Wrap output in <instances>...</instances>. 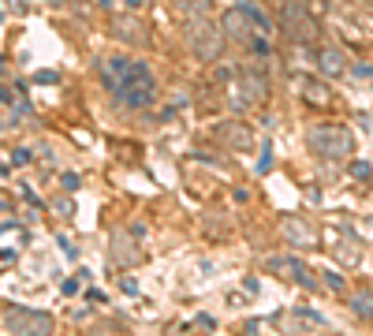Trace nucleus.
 Returning a JSON list of instances; mask_svg holds the SVG:
<instances>
[{
    "label": "nucleus",
    "instance_id": "7ed1b4c3",
    "mask_svg": "<svg viewBox=\"0 0 373 336\" xmlns=\"http://www.w3.org/2000/svg\"><path fill=\"white\" fill-rule=\"evenodd\" d=\"M224 26H213L209 19H202V15H194V19L187 23V45L194 49V57L202 60H216L221 57V45H224Z\"/></svg>",
    "mask_w": 373,
    "mask_h": 336
},
{
    "label": "nucleus",
    "instance_id": "1a4fd4ad",
    "mask_svg": "<svg viewBox=\"0 0 373 336\" xmlns=\"http://www.w3.org/2000/svg\"><path fill=\"white\" fill-rule=\"evenodd\" d=\"M317 68H321L325 75H343L347 60H343L340 49H317Z\"/></svg>",
    "mask_w": 373,
    "mask_h": 336
},
{
    "label": "nucleus",
    "instance_id": "5701e85b",
    "mask_svg": "<svg viewBox=\"0 0 373 336\" xmlns=\"http://www.w3.org/2000/svg\"><path fill=\"white\" fill-rule=\"evenodd\" d=\"M79 292V280H63V295H75Z\"/></svg>",
    "mask_w": 373,
    "mask_h": 336
},
{
    "label": "nucleus",
    "instance_id": "dca6fc26",
    "mask_svg": "<svg viewBox=\"0 0 373 336\" xmlns=\"http://www.w3.org/2000/svg\"><path fill=\"white\" fill-rule=\"evenodd\" d=\"M306 97L317 101V105H329V90H325V86H310V90H306Z\"/></svg>",
    "mask_w": 373,
    "mask_h": 336
},
{
    "label": "nucleus",
    "instance_id": "412c9836",
    "mask_svg": "<svg viewBox=\"0 0 373 336\" xmlns=\"http://www.w3.org/2000/svg\"><path fill=\"white\" fill-rule=\"evenodd\" d=\"M34 79H38V83H57V71H38V75H34Z\"/></svg>",
    "mask_w": 373,
    "mask_h": 336
},
{
    "label": "nucleus",
    "instance_id": "393cba45",
    "mask_svg": "<svg viewBox=\"0 0 373 336\" xmlns=\"http://www.w3.org/2000/svg\"><path fill=\"white\" fill-rule=\"evenodd\" d=\"M127 4H131V8H139V4H142V0H127Z\"/></svg>",
    "mask_w": 373,
    "mask_h": 336
},
{
    "label": "nucleus",
    "instance_id": "f8f14e48",
    "mask_svg": "<svg viewBox=\"0 0 373 336\" xmlns=\"http://www.w3.org/2000/svg\"><path fill=\"white\" fill-rule=\"evenodd\" d=\"M272 266L280 269V273H288L295 284H303V288H314V277H306V266H299L295 258H284V261H272Z\"/></svg>",
    "mask_w": 373,
    "mask_h": 336
},
{
    "label": "nucleus",
    "instance_id": "9b49d317",
    "mask_svg": "<svg viewBox=\"0 0 373 336\" xmlns=\"http://www.w3.org/2000/svg\"><path fill=\"white\" fill-rule=\"evenodd\" d=\"M116 34H120V41H127V45H142L145 38H142V26L131 19V15H120L116 19Z\"/></svg>",
    "mask_w": 373,
    "mask_h": 336
},
{
    "label": "nucleus",
    "instance_id": "9d476101",
    "mask_svg": "<svg viewBox=\"0 0 373 336\" xmlns=\"http://www.w3.org/2000/svg\"><path fill=\"white\" fill-rule=\"evenodd\" d=\"M221 135H224V142H228V146H235V150H250V146H254V135H250L243 123H224Z\"/></svg>",
    "mask_w": 373,
    "mask_h": 336
},
{
    "label": "nucleus",
    "instance_id": "f257e3e1",
    "mask_svg": "<svg viewBox=\"0 0 373 336\" xmlns=\"http://www.w3.org/2000/svg\"><path fill=\"white\" fill-rule=\"evenodd\" d=\"M101 79L123 108H145V105H153V97H157V79H153V71L145 68L142 60H127V57L105 60Z\"/></svg>",
    "mask_w": 373,
    "mask_h": 336
},
{
    "label": "nucleus",
    "instance_id": "20e7f679",
    "mask_svg": "<svg viewBox=\"0 0 373 336\" xmlns=\"http://www.w3.org/2000/svg\"><path fill=\"white\" fill-rule=\"evenodd\" d=\"M280 19H284V34L291 41H314L317 38V23L310 15V8L303 0H288L280 4Z\"/></svg>",
    "mask_w": 373,
    "mask_h": 336
},
{
    "label": "nucleus",
    "instance_id": "f3484780",
    "mask_svg": "<svg viewBox=\"0 0 373 336\" xmlns=\"http://www.w3.org/2000/svg\"><path fill=\"white\" fill-rule=\"evenodd\" d=\"M351 176H354V179H370V165H366V161H354V165H351Z\"/></svg>",
    "mask_w": 373,
    "mask_h": 336
},
{
    "label": "nucleus",
    "instance_id": "6e6552de",
    "mask_svg": "<svg viewBox=\"0 0 373 336\" xmlns=\"http://www.w3.org/2000/svg\"><path fill=\"white\" fill-rule=\"evenodd\" d=\"M239 83H243V94H247V101H265V97H269V83H265V75H261V71L243 68V71H239Z\"/></svg>",
    "mask_w": 373,
    "mask_h": 336
},
{
    "label": "nucleus",
    "instance_id": "2eb2a0df",
    "mask_svg": "<svg viewBox=\"0 0 373 336\" xmlns=\"http://www.w3.org/2000/svg\"><path fill=\"white\" fill-rule=\"evenodd\" d=\"M336 258H340L343 266H354V261H359V247H354V239H343L340 247H336Z\"/></svg>",
    "mask_w": 373,
    "mask_h": 336
},
{
    "label": "nucleus",
    "instance_id": "6ab92c4d",
    "mask_svg": "<svg viewBox=\"0 0 373 336\" xmlns=\"http://www.w3.org/2000/svg\"><path fill=\"white\" fill-rule=\"evenodd\" d=\"M52 210H57L60 217H71V202H68V198H57V202H52Z\"/></svg>",
    "mask_w": 373,
    "mask_h": 336
},
{
    "label": "nucleus",
    "instance_id": "0eeeda50",
    "mask_svg": "<svg viewBox=\"0 0 373 336\" xmlns=\"http://www.w3.org/2000/svg\"><path fill=\"white\" fill-rule=\"evenodd\" d=\"M284 235H288V243H295V247H314L317 243L314 224H306L303 217H284Z\"/></svg>",
    "mask_w": 373,
    "mask_h": 336
},
{
    "label": "nucleus",
    "instance_id": "a211bd4d",
    "mask_svg": "<svg viewBox=\"0 0 373 336\" xmlns=\"http://www.w3.org/2000/svg\"><path fill=\"white\" fill-rule=\"evenodd\" d=\"M325 284H329L332 292H343V277L340 273H325Z\"/></svg>",
    "mask_w": 373,
    "mask_h": 336
},
{
    "label": "nucleus",
    "instance_id": "aec40b11",
    "mask_svg": "<svg viewBox=\"0 0 373 336\" xmlns=\"http://www.w3.org/2000/svg\"><path fill=\"white\" fill-rule=\"evenodd\" d=\"M60 184H63V190H75V187H79V176H75V172H68V176H63Z\"/></svg>",
    "mask_w": 373,
    "mask_h": 336
},
{
    "label": "nucleus",
    "instance_id": "4468645a",
    "mask_svg": "<svg viewBox=\"0 0 373 336\" xmlns=\"http://www.w3.org/2000/svg\"><path fill=\"white\" fill-rule=\"evenodd\" d=\"M351 310L359 314V317H373V295L370 292H359V295H354V303H351Z\"/></svg>",
    "mask_w": 373,
    "mask_h": 336
},
{
    "label": "nucleus",
    "instance_id": "f03ea898",
    "mask_svg": "<svg viewBox=\"0 0 373 336\" xmlns=\"http://www.w3.org/2000/svg\"><path fill=\"white\" fill-rule=\"evenodd\" d=\"M351 146H354L351 131H347V127H340V123H321V127H314V131H310V150L321 153V157H329V161L347 157Z\"/></svg>",
    "mask_w": 373,
    "mask_h": 336
},
{
    "label": "nucleus",
    "instance_id": "b1692460",
    "mask_svg": "<svg viewBox=\"0 0 373 336\" xmlns=\"http://www.w3.org/2000/svg\"><path fill=\"white\" fill-rule=\"evenodd\" d=\"M8 4H15V8H23V0H8Z\"/></svg>",
    "mask_w": 373,
    "mask_h": 336
},
{
    "label": "nucleus",
    "instance_id": "ddd939ff",
    "mask_svg": "<svg viewBox=\"0 0 373 336\" xmlns=\"http://www.w3.org/2000/svg\"><path fill=\"white\" fill-rule=\"evenodd\" d=\"M172 4H176V12H183V15L194 19V15H202L209 8V0H172Z\"/></svg>",
    "mask_w": 373,
    "mask_h": 336
},
{
    "label": "nucleus",
    "instance_id": "423d86ee",
    "mask_svg": "<svg viewBox=\"0 0 373 336\" xmlns=\"http://www.w3.org/2000/svg\"><path fill=\"white\" fill-rule=\"evenodd\" d=\"M221 26H224V34L228 38H235V41H254V30H258V19L247 12V4L243 8H228L224 12V19H221ZM261 34V30H258Z\"/></svg>",
    "mask_w": 373,
    "mask_h": 336
},
{
    "label": "nucleus",
    "instance_id": "4be33fe9",
    "mask_svg": "<svg viewBox=\"0 0 373 336\" xmlns=\"http://www.w3.org/2000/svg\"><path fill=\"white\" fill-rule=\"evenodd\" d=\"M12 157H15V165H26V161H30V150H15Z\"/></svg>",
    "mask_w": 373,
    "mask_h": 336
},
{
    "label": "nucleus",
    "instance_id": "39448f33",
    "mask_svg": "<svg viewBox=\"0 0 373 336\" xmlns=\"http://www.w3.org/2000/svg\"><path fill=\"white\" fill-rule=\"evenodd\" d=\"M4 333H23V336H41V333H52V317L45 314V310L8 306V310H4Z\"/></svg>",
    "mask_w": 373,
    "mask_h": 336
}]
</instances>
